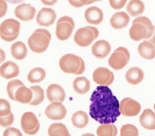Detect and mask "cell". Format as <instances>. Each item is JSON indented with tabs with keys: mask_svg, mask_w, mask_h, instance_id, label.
<instances>
[{
	"mask_svg": "<svg viewBox=\"0 0 155 136\" xmlns=\"http://www.w3.org/2000/svg\"><path fill=\"white\" fill-rule=\"evenodd\" d=\"M90 102V115L100 124L113 123L120 114L119 102L107 86H97L91 96Z\"/></svg>",
	"mask_w": 155,
	"mask_h": 136,
	"instance_id": "cell-1",
	"label": "cell"
},
{
	"mask_svg": "<svg viewBox=\"0 0 155 136\" xmlns=\"http://www.w3.org/2000/svg\"><path fill=\"white\" fill-rule=\"evenodd\" d=\"M51 34L44 28L36 30L28 39V45L31 51L36 53L44 52L48 47Z\"/></svg>",
	"mask_w": 155,
	"mask_h": 136,
	"instance_id": "cell-2",
	"label": "cell"
},
{
	"mask_svg": "<svg viewBox=\"0 0 155 136\" xmlns=\"http://www.w3.org/2000/svg\"><path fill=\"white\" fill-rule=\"evenodd\" d=\"M59 65L64 73L75 74L79 67L80 57L73 54H65L60 59Z\"/></svg>",
	"mask_w": 155,
	"mask_h": 136,
	"instance_id": "cell-3",
	"label": "cell"
},
{
	"mask_svg": "<svg viewBox=\"0 0 155 136\" xmlns=\"http://www.w3.org/2000/svg\"><path fill=\"white\" fill-rule=\"evenodd\" d=\"M140 109V103L130 97L123 99L119 103L120 112L125 117L136 116L139 113Z\"/></svg>",
	"mask_w": 155,
	"mask_h": 136,
	"instance_id": "cell-4",
	"label": "cell"
},
{
	"mask_svg": "<svg viewBox=\"0 0 155 136\" xmlns=\"http://www.w3.org/2000/svg\"><path fill=\"white\" fill-rule=\"evenodd\" d=\"M114 74L112 71L105 67H99L93 73V79L99 85L108 86L114 81Z\"/></svg>",
	"mask_w": 155,
	"mask_h": 136,
	"instance_id": "cell-5",
	"label": "cell"
},
{
	"mask_svg": "<svg viewBox=\"0 0 155 136\" xmlns=\"http://www.w3.org/2000/svg\"><path fill=\"white\" fill-rule=\"evenodd\" d=\"M67 114V110L65 106L61 102H51L47 106L45 110L46 116L53 120L63 119Z\"/></svg>",
	"mask_w": 155,
	"mask_h": 136,
	"instance_id": "cell-6",
	"label": "cell"
},
{
	"mask_svg": "<svg viewBox=\"0 0 155 136\" xmlns=\"http://www.w3.org/2000/svg\"><path fill=\"white\" fill-rule=\"evenodd\" d=\"M94 40L93 33L87 27L79 28L74 36V42L80 47H87Z\"/></svg>",
	"mask_w": 155,
	"mask_h": 136,
	"instance_id": "cell-7",
	"label": "cell"
},
{
	"mask_svg": "<svg viewBox=\"0 0 155 136\" xmlns=\"http://www.w3.org/2000/svg\"><path fill=\"white\" fill-rule=\"evenodd\" d=\"M56 14L52 8L43 7L36 16V22L41 26L48 27L54 22Z\"/></svg>",
	"mask_w": 155,
	"mask_h": 136,
	"instance_id": "cell-8",
	"label": "cell"
},
{
	"mask_svg": "<svg viewBox=\"0 0 155 136\" xmlns=\"http://www.w3.org/2000/svg\"><path fill=\"white\" fill-rule=\"evenodd\" d=\"M16 18L23 21H29L34 18L36 9L30 4L22 3L18 5L15 9Z\"/></svg>",
	"mask_w": 155,
	"mask_h": 136,
	"instance_id": "cell-9",
	"label": "cell"
},
{
	"mask_svg": "<svg viewBox=\"0 0 155 136\" xmlns=\"http://www.w3.org/2000/svg\"><path fill=\"white\" fill-rule=\"evenodd\" d=\"M20 23L14 19H7L0 25V34L5 36L19 34Z\"/></svg>",
	"mask_w": 155,
	"mask_h": 136,
	"instance_id": "cell-10",
	"label": "cell"
},
{
	"mask_svg": "<svg viewBox=\"0 0 155 136\" xmlns=\"http://www.w3.org/2000/svg\"><path fill=\"white\" fill-rule=\"evenodd\" d=\"M47 97L50 102L62 103L65 98V92L61 86L58 84H51L47 88Z\"/></svg>",
	"mask_w": 155,
	"mask_h": 136,
	"instance_id": "cell-11",
	"label": "cell"
},
{
	"mask_svg": "<svg viewBox=\"0 0 155 136\" xmlns=\"http://www.w3.org/2000/svg\"><path fill=\"white\" fill-rule=\"evenodd\" d=\"M111 51V46L107 41L99 40L96 42L91 47L93 54L97 58L102 59L107 57Z\"/></svg>",
	"mask_w": 155,
	"mask_h": 136,
	"instance_id": "cell-12",
	"label": "cell"
},
{
	"mask_svg": "<svg viewBox=\"0 0 155 136\" xmlns=\"http://www.w3.org/2000/svg\"><path fill=\"white\" fill-rule=\"evenodd\" d=\"M84 16L88 23L94 25L100 24L104 18L102 10L95 6L88 7L85 11Z\"/></svg>",
	"mask_w": 155,
	"mask_h": 136,
	"instance_id": "cell-13",
	"label": "cell"
},
{
	"mask_svg": "<svg viewBox=\"0 0 155 136\" xmlns=\"http://www.w3.org/2000/svg\"><path fill=\"white\" fill-rule=\"evenodd\" d=\"M19 68L16 63L7 61L0 66V75L5 79H10L18 76Z\"/></svg>",
	"mask_w": 155,
	"mask_h": 136,
	"instance_id": "cell-14",
	"label": "cell"
},
{
	"mask_svg": "<svg viewBox=\"0 0 155 136\" xmlns=\"http://www.w3.org/2000/svg\"><path fill=\"white\" fill-rule=\"evenodd\" d=\"M128 62V60L122 53L115 51H114L108 60L110 66L115 70L122 69Z\"/></svg>",
	"mask_w": 155,
	"mask_h": 136,
	"instance_id": "cell-15",
	"label": "cell"
},
{
	"mask_svg": "<svg viewBox=\"0 0 155 136\" xmlns=\"http://www.w3.org/2000/svg\"><path fill=\"white\" fill-rule=\"evenodd\" d=\"M39 125L36 116L32 112H26L21 117V126L23 131L33 130Z\"/></svg>",
	"mask_w": 155,
	"mask_h": 136,
	"instance_id": "cell-16",
	"label": "cell"
},
{
	"mask_svg": "<svg viewBox=\"0 0 155 136\" xmlns=\"http://www.w3.org/2000/svg\"><path fill=\"white\" fill-rule=\"evenodd\" d=\"M141 126L148 130L155 129V113L151 109H145L139 117Z\"/></svg>",
	"mask_w": 155,
	"mask_h": 136,
	"instance_id": "cell-17",
	"label": "cell"
},
{
	"mask_svg": "<svg viewBox=\"0 0 155 136\" xmlns=\"http://www.w3.org/2000/svg\"><path fill=\"white\" fill-rule=\"evenodd\" d=\"M128 15L124 11L116 12L110 19V24L114 29H121L127 27L129 23Z\"/></svg>",
	"mask_w": 155,
	"mask_h": 136,
	"instance_id": "cell-18",
	"label": "cell"
},
{
	"mask_svg": "<svg viewBox=\"0 0 155 136\" xmlns=\"http://www.w3.org/2000/svg\"><path fill=\"white\" fill-rule=\"evenodd\" d=\"M137 50L139 55L147 60H151L155 57V47L147 40L141 42Z\"/></svg>",
	"mask_w": 155,
	"mask_h": 136,
	"instance_id": "cell-19",
	"label": "cell"
},
{
	"mask_svg": "<svg viewBox=\"0 0 155 136\" xmlns=\"http://www.w3.org/2000/svg\"><path fill=\"white\" fill-rule=\"evenodd\" d=\"M144 77L143 71L136 66L130 68L125 74L127 81L131 85H137L140 83Z\"/></svg>",
	"mask_w": 155,
	"mask_h": 136,
	"instance_id": "cell-20",
	"label": "cell"
},
{
	"mask_svg": "<svg viewBox=\"0 0 155 136\" xmlns=\"http://www.w3.org/2000/svg\"><path fill=\"white\" fill-rule=\"evenodd\" d=\"M147 29L145 26L140 24H133L129 30L130 37L134 41L145 39Z\"/></svg>",
	"mask_w": 155,
	"mask_h": 136,
	"instance_id": "cell-21",
	"label": "cell"
},
{
	"mask_svg": "<svg viewBox=\"0 0 155 136\" xmlns=\"http://www.w3.org/2000/svg\"><path fill=\"white\" fill-rule=\"evenodd\" d=\"M33 97L32 91L30 88L25 85L20 86L15 92V99L21 103H29Z\"/></svg>",
	"mask_w": 155,
	"mask_h": 136,
	"instance_id": "cell-22",
	"label": "cell"
},
{
	"mask_svg": "<svg viewBox=\"0 0 155 136\" xmlns=\"http://www.w3.org/2000/svg\"><path fill=\"white\" fill-rule=\"evenodd\" d=\"M73 27L67 22H62L56 24V35L58 39L65 40L68 39L73 31Z\"/></svg>",
	"mask_w": 155,
	"mask_h": 136,
	"instance_id": "cell-23",
	"label": "cell"
},
{
	"mask_svg": "<svg viewBox=\"0 0 155 136\" xmlns=\"http://www.w3.org/2000/svg\"><path fill=\"white\" fill-rule=\"evenodd\" d=\"M11 54L16 60L24 59L27 54V49L25 44L21 41L13 43L11 47Z\"/></svg>",
	"mask_w": 155,
	"mask_h": 136,
	"instance_id": "cell-24",
	"label": "cell"
},
{
	"mask_svg": "<svg viewBox=\"0 0 155 136\" xmlns=\"http://www.w3.org/2000/svg\"><path fill=\"white\" fill-rule=\"evenodd\" d=\"M144 8V4L140 0H130L126 7L128 13L133 17L142 15Z\"/></svg>",
	"mask_w": 155,
	"mask_h": 136,
	"instance_id": "cell-25",
	"label": "cell"
},
{
	"mask_svg": "<svg viewBox=\"0 0 155 136\" xmlns=\"http://www.w3.org/2000/svg\"><path fill=\"white\" fill-rule=\"evenodd\" d=\"M74 91L80 94L87 93L90 89V81L85 77H78L76 78L73 83Z\"/></svg>",
	"mask_w": 155,
	"mask_h": 136,
	"instance_id": "cell-26",
	"label": "cell"
},
{
	"mask_svg": "<svg viewBox=\"0 0 155 136\" xmlns=\"http://www.w3.org/2000/svg\"><path fill=\"white\" fill-rule=\"evenodd\" d=\"M88 116L86 112L82 111L75 112L71 117L73 125L77 128H84L88 123Z\"/></svg>",
	"mask_w": 155,
	"mask_h": 136,
	"instance_id": "cell-27",
	"label": "cell"
},
{
	"mask_svg": "<svg viewBox=\"0 0 155 136\" xmlns=\"http://www.w3.org/2000/svg\"><path fill=\"white\" fill-rule=\"evenodd\" d=\"M48 136H69L67 128L61 123H54L48 129Z\"/></svg>",
	"mask_w": 155,
	"mask_h": 136,
	"instance_id": "cell-28",
	"label": "cell"
},
{
	"mask_svg": "<svg viewBox=\"0 0 155 136\" xmlns=\"http://www.w3.org/2000/svg\"><path fill=\"white\" fill-rule=\"evenodd\" d=\"M97 136H116L117 129L113 123L101 124L96 130Z\"/></svg>",
	"mask_w": 155,
	"mask_h": 136,
	"instance_id": "cell-29",
	"label": "cell"
},
{
	"mask_svg": "<svg viewBox=\"0 0 155 136\" xmlns=\"http://www.w3.org/2000/svg\"><path fill=\"white\" fill-rule=\"evenodd\" d=\"M45 77V70L42 68L36 67L30 70L28 74L27 79L31 83H36L42 82Z\"/></svg>",
	"mask_w": 155,
	"mask_h": 136,
	"instance_id": "cell-30",
	"label": "cell"
},
{
	"mask_svg": "<svg viewBox=\"0 0 155 136\" xmlns=\"http://www.w3.org/2000/svg\"><path fill=\"white\" fill-rule=\"evenodd\" d=\"M30 88L32 91L33 97L29 104L32 106H36L41 103L44 99V92L43 89L38 85L31 86Z\"/></svg>",
	"mask_w": 155,
	"mask_h": 136,
	"instance_id": "cell-31",
	"label": "cell"
},
{
	"mask_svg": "<svg viewBox=\"0 0 155 136\" xmlns=\"http://www.w3.org/2000/svg\"><path fill=\"white\" fill-rule=\"evenodd\" d=\"M140 24L145 26L147 29V34L145 39H149L153 34L154 30V26L153 25L151 21L145 16H141L136 18L133 21V24Z\"/></svg>",
	"mask_w": 155,
	"mask_h": 136,
	"instance_id": "cell-32",
	"label": "cell"
},
{
	"mask_svg": "<svg viewBox=\"0 0 155 136\" xmlns=\"http://www.w3.org/2000/svg\"><path fill=\"white\" fill-rule=\"evenodd\" d=\"M23 85H24V83L18 79H13L10 80L7 86V92L9 98L16 101L15 92L20 86Z\"/></svg>",
	"mask_w": 155,
	"mask_h": 136,
	"instance_id": "cell-33",
	"label": "cell"
},
{
	"mask_svg": "<svg viewBox=\"0 0 155 136\" xmlns=\"http://www.w3.org/2000/svg\"><path fill=\"white\" fill-rule=\"evenodd\" d=\"M137 128L132 124H126L122 126L120 130V136H138Z\"/></svg>",
	"mask_w": 155,
	"mask_h": 136,
	"instance_id": "cell-34",
	"label": "cell"
},
{
	"mask_svg": "<svg viewBox=\"0 0 155 136\" xmlns=\"http://www.w3.org/2000/svg\"><path fill=\"white\" fill-rule=\"evenodd\" d=\"M11 112L9 102L4 99H0V117L5 116Z\"/></svg>",
	"mask_w": 155,
	"mask_h": 136,
	"instance_id": "cell-35",
	"label": "cell"
},
{
	"mask_svg": "<svg viewBox=\"0 0 155 136\" xmlns=\"http://www.w3.org/2000/svg\"><path fill=\"white\" fill-rule=\"evenodd\" d=\"M14 121V115L10 112L8 115L0 117V126L4 128L10 127Z\"/></svg>",
	"mask_w": 155,
	"mask_h": 136,
	"instance_id": "cell-36",
	"label": "cell"
},
{
	"mask_svg": "<svg viewBox=\"0 0 155 136\" xmlns=\"http://www.w3.org/2000/svg\"><path fill=\"white\" fill-rule=\"evenodd\" d=\"M3 136H22L20 131L15 128H7L3 133Z\"/></svg>",
	"mask_w": 155,
	"mask_h": 136,
	"instance_id": "cell-37",
	"label": "cell"
},
{
	"mask_svg": "<svg viewBox=\"0 0 155 136\" xmlns=\"http://www.w3.org/2000/svg\"><path fill=\"white\" fill-rule=\"evenodd\" d=\"M127 0H109V4L110 6L115 9H121L126 4Z\"/></svg>",
	"mask_w": 155,
	"mask_h": 136,
	"instance_id": "cell-38",
	"label": "cell"
},
{
	"mask_svg": "<svg viewBox=\"0 0 155 136\" xmlns=\"http://www.w3.org/2000/svg\"><path fill=\"white\" fill-rule=\"evenodd\" d=\"M71 5L74 7H81L86 5L88 0H68Z\"/></svg>",
	"mask_w": 155,
	"mask_h": 136,
	"instance_id": "cell-39",
	"label": "cell"
},
{
	"mask_svg": "<svg viewBox=\"0 0 155 136\" xmlns=\"http://www.w3.org/2000/svg\"><path fill=\"white\" fill-rule=\"evenodd\" d=\"M62 22H67L68 24H69L70 25H71V26L73 27V28L74 29V21L73 20V19L69 16H62L61 18H60L59 19V20L57 22V24H59V23H62Z\"/></svg>",
	"mask_w": 155,
	"mask_h": 136,
	"instance_id": "cell-40",
	"label": "cell"
},
{
	"mask_svg": "<svg viewBox=\"0 0 155 136\" xmlns=\"http://www.w3.org/2000/svg\"><path fill=\"white\" fill-rule=\"evenodd\" d=\"M7 10V4L5 0H0V18L4 17Z\"/></svg>",
	"mask_w": 155,
	"mask_h": 136,
	"instance_id": "cell-41",
	"label": "cell"
},
{
	"mask_svg": "<svg viewBox=\"0 0 155 136\" xmlns=\"http://www.w3.org/2000/svg\"><path fill=\"white\" fill-rule=\"evenodd\" d=\"M114 51H119V52L122 53L126 56L127 60L129 61V60H130V53L126 48L123 47H118L117 48H116Z\"/></svg>",
	"mask_w": 155,
	"mask_h": 136,
	"instance_id": "cell-42",
	"label": "cell"
},
{
	"mask_svg": "<svg viewBox=\"0 0 155 136\" xmlns=\"http://www.w3.org/2000/svg\"><path fill=\"white\" fill-rule=\"evenodd\" d=\"M85 71V63L83 60V59L80 57V65H79V67L78 70L77 71V72L75 73V74L78 75V74H82Z\"/></svg>",
	"mask_w": 155,
	"mask_h": 136,
	"instance_id": "cell-43",
	"label": "cell"
},
{
	"mask_svg": "<svg viewBox=\"0 0 155 136\" xmlns=\"http://www.w3.org/2000/svg\"><path fill=\"white\" fill-rule=\"evenodd\" d=\"M18 36H19V34H16L13 36H4V35L0 34V37H1V39L6 42H12V41L14 40L18 37Z\"/></svg>",
	"mask_w": 155,
	"mask_h": 136,
	"instance_id": "cell-44",
	"label": "cell"
},
{
	"mask_svg": "<svg viewBox=\"0 0 155 136\" xmlns=\"http://www.w3.org/2000/svg\"><path fill=\"white\" fill-rule=\"evenodd\" d=\"M86 27L91 31V32L93 33V36H94V39H96L99 36V31H98L97 28L96 27H91V26H87Z\"/></svg>",
	"mask_w": 155,
	"mask_h": 136,
	"instance_id": "cell-45",
	"label": "cell"
},
{
	"mask_svg": "<svg viewBox=\"0 0 155 136\" xmlns=\"http://www.w3.org/2000/svg\"><path fill=\"white\" fill-rule=\"evenodd\" d=\"M39 128H40V125L37 126L36 128H35L33 130H31V131H24V132L26 134H28V135H33L36 134L38 132V131L39 129Z\"/></svg>",
	"mask_w": 155,
	"mask_h": 136,
	"instance_id": "cell-46",
	"label": "cell"
},
{
	"mask_svg": "<svg viewBox=\"0 0 155 136\" xmlns=\"http://www.w3.org/2000/svg\"><path fill=\"white\" fill-rule=\"evenodd\" d=\"M41 2L46 5H53L56 3L58 0H41Z\"/></svg>",
	"mask_w": 155,
	"mask_h": 136,
	"instance_id": "cell-47",
	"label": "cell"
},
{
	"mask_svg": "<svg viewBox=\"0 0 155 136\" xmlns=\"http://www.w3.org/2000/svg\"><path fill=\"white\" fill-rule=\"evenodd\" d=\"M147 40L151 43L155 47V26H154V30L152 36L149 39H147Z\"/></svg>",
	"mask_w": 155,
	"mask_h": 136,
	"instance_id": "cell-48",
	"label": "cell"
},
{
	"mask_svg": "<svg viewBox=\"0 0 155 136\" xmlns=\"http://www.w3.org/2000/svg\"><path fill=\"white\" fill-rule=\"evenodd\" d=\"M5 59V52L0 48V63L4 62Z\"/></svg>",
	"mask_w": 155,
	"mask_h": 136,
	"instance_id": "cell-49",
	"label": "cell"
},
{
	"mask_svg": "<svg viewBox=\"0 0 155 136\" xmlns=\"http://www.w3.org/2000/svg\"><path fill=\"white\" fill-rule=\"evenodd\" d=\"M9 3L13 4H19L20 2H22L24 0H7Z\"/></svg>",
	"mask_w": 155,
	"mask_h": 136,
	"instance_id": "cell-50",
	"label": "cell"
},
{
	"mask_svg": "<svg viewBox=\"0 0 155 136\" xmlns=\"http://www.w3.org/2000/svg\"><path fill=\"white\" fill-rule=\"evenodd\" d=\"M82 136H94V135L91 133H85V134H84L83 135H82Z\"/></svg>",
	"mask_w": 155,
	"mask_h": 136,
	"instance_id": "cell-51",
	"label": "cell"
},
{
	"mask_svg": "<svg viewBox=\"0 0 155 136\" xmlns=\"http://www.w3.org/2000/svg\"><path fill=\"white\" fill-rule=\"evenodd\" d=\"M93 2H94L93 1H92V0H88V1H87V2L86 5H88V4H92V3H93Z\"/></svg>",
	"mask_w": 155,
	"mask_h": 136,
	"instance_id": "cell-52",
	"label": "cell"
},
{
	"mask_svg": "<svg viewBox=\"0 0 155 136\" xmlns=\"http://www.w3.org/2000/svg\"><path fill=\"white\" fill-rule=\"evenodd\" d=\"M94 2H96V1H102V0H92Z\"/></svg>",
	"mask_w": 155,
	"mask_h": 136,
	"instance_id": "cell-53",
	"label": "cell"
},
{
	"mask_svg": "<svg viewBox=\"0 0 155 136\" xmlns=\"http://www.w3.org/2000/svg\"><path fill=\"white\" fill-rule=\"evenodd\" d=\"M154 109L155 110V103H154Z\"/></svg>",
	"mask_w": 155,
	"mask_h": 136,
	"instance_id": "cell-54",
	"label": "cell"
},
{
	"mask_svg": "<svg viewBox=\"0 0 155 136\" xmlns=\"http://www.w3.org/2000/svg\"><path fill=\"white\" fill-rule=\"evenodd\" d=\"M69 136H71V135H69Z\"/></svg>",
	"mask_w": 155,
	"mask_h": 136,
	"instance_id": "cell-55",
	"label": "cell"
}]
</instances>
